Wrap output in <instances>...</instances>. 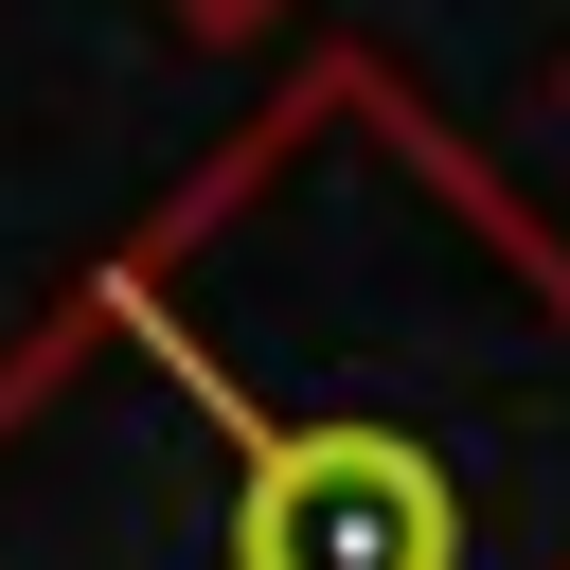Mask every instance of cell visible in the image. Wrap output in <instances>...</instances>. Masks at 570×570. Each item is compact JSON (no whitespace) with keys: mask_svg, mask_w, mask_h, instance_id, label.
Segmentation results:
<instances>
[{"mask_svg":"<svg viewBox=\"0 0 570 570\" xmlns=\"http://www.w3.org/2000/svg\"><path fill=\"white\" fill-rule=\"evenodd\" d=\"M232 570H463V481L374 410L285 428L232 481Z\"/></svg>","mask_w":570,"mask_h":570,"instance_id":"cell-1","label":"cell"},{"mask_svg":"<svg viewBox=\"0 0 570 570\" xmlns=\"http://www.w3.org/2000/svg\"><path fill=\"white\" fill-rule=\"evenodd\" d=\"M160 18H178V36H267L285 0H160Z\"/></svg>","mask_w":570,"mask_h":570,"instance_id":"cell-2","label":"cell"}]
</instances>
